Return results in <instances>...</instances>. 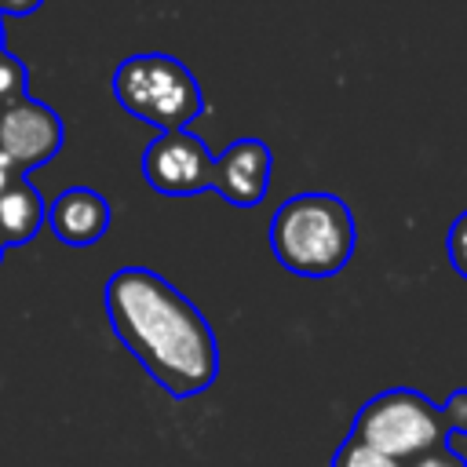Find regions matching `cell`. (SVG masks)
I'll return each instance as SVG.
<instances>
[{
  "label": "cell",
  "mask_w": 467,
  "mask_h": 467,
  "mask_svg": "<svg viewBox=\"0 0 467 467\" xmlns=\"http://www.w3.org/2000/svg\"><path fill=\"white\" fill-rule=\"evenodd\" d=\"M113 336L171 398L204 394L219 376V343L208 317L161 274L124 266L106 281Z\"/></svg>",
  "instance_id": "cell-1"
},
{
  "label": "cell",
  "mask_w": 467,
  "mask_h": 467,
  "mask_svg": "<svg viewBox=\"0 0 467 467\" xmlns=\"http://www.w3.org/2000/svg\"><path fill=\"white\" fill-rule=\"evenodd\" d=\"M358 244V226L350 208L336 193H296L270 223V248L277 263L299 277L339 274Z\"/></svg>",
  "instance_id": "cell-2"
},
{
  "label": "cell",
  "mask_w": 467,
  "mask_h": 467,
  "mask_svg": "<svg viewBox=\"0 0 467 467\" xmlns=\"http://www.w3.org/2000/svg\"><path fill=\"white\" fill-rule=\"evenodd\" d=\"M113 99L135 120H146L161 131H186V124L201 113L204 95L197 77L171 55L142 51L117 66Z\"/></svg>",
  "instance_id": "cell-3"
},
{
  "label": "cell",
  "mask_w": 467,
  "mask_h": 467,
  "mask_svg": "<svg viewBox=\"0 0 467 467\" xmlns=\"http://www.w3.org/2000/svg\"><path fill=\"white\" fill-rule=\"evenodd\" d=\"M350 434L358 441L409 463L431 449L449 445V438L456 434V423L445 405H434L431 398H423L412 387H394V390L368 398L358 409Z\"/></svg>",
  "instance_id": "cell-4"
},
{
  "label": "cell",
  "mask_w": 467,
  "mask_h": 467,
  "mask_svg": "<svg viewBox=\"0 0 467 467\" xmlns=\"http://www.w3.org/2000/svg\"><path fill=\"white\" fill-rule=\"evenodd\" d=\"M142 179L168 197L215 190V157L190 131H161L142 150Z\"/></svg>",
  "instance_id": "cell-5"
},
{
  "label": "cell",
  "mask_w": 467,
  "mask_h": 467,
  "mask_svg": "<svg viewBox=\"0 0 467 467\" xmlns=\"http://www.w3.org/2000/svg\"><path fill=\"white\" fill-rule=\"evenodd\" d=\"M66 128L62 117L36 99H26L18 106L0 109V150L11 157V164L26 175L40 164H47L62 150Z\"/></svg>",
  "instance_id": "cell-6"
},
{
  "label": "cell",
  "mask_w": 467,
  "mask_h": 467,
  "mask_svg": "<svg viewBox=\"0 0 467 467\" xmlns=\"http://www.w3.org/2000/svg\"><path fill=\"white\" fill-rule=\"evenodd\" d=\"M270 146L263 139H237L215 157V193L234 208H255L270 190Z\"/></svg>",
  "instance_id": "cell-7"
},
{
  "label": "cell",
  "mask_w": 467,
  "mask_h": 467,
  "mask_svg": "<svg viewBox=\"0 0 467 467\" xmlns=\"http://www.w3.org/2000/svg\"><path fill=\"white\" fill-rule=\"evenodd\" d=\"M109 201L91 186H69L47 204V226L62 244L88 248L109 230Z\"/></svg>",
  "instance_id": "cell-8"
},
{
  "label": "cell",
  "mask_w": 467,
  "mask_h": 467,
  "mask_svg": "<svg viewBox=\"0 0 467 467\" xmlns=\"http://www.w3.org/2000/svg\"><path fill=\"white\" fill-rule=\"evenodd\" d=\"M47 223V204L36 193V186L18 175L4 193H0V241L4 248L11 244H26L40 234V226Z\"/></svg>",
  "instance_id": "cell-9"
},
{
  "label": "cell",
  "mask_w": 467,
  "mask_h": 467,
  "mask_svg": "<svg viewBox=\"0 0 467 467\" xmlns=\"http://www.w3.org/2000/svg\"><path fill=\"white\" fill-rule=\"evenodd\" d=\"M332 467H405V463L387 456V452H379V449H372V445H365V441H358L354 434H347L339 441L336 456H332Z\"/></svg>",
  "instance_id": "cell-10"
},
{
  "label": "cell",
  "mask_w": 467,
  "mask_h": 467,
  "mask_svg": "<svg viewBox=\"0 0 467 467\" xmlns=\"http://www.w3.org/2000/svg\"><path fill=\"white\" fill-rule=\"evenodd\" d=\"M29 99V77L22 58H15L11 51H0V109L18 106Z\"/></svg>",
  "instance_id": "cell-11"
},
{
  "label": "cell",
  "mask_w": 467,
  "mask_h": 467,
  "mask_svg": "<svg viewBox=\"0 0 467 467\" xmlns=\"http://www.w3.org/2000/svg\"><path fill=\"white\" fill-rule=\"evenodd\" d=\"M449 263L460 277H467V212L449 226Z\"/></svg>",
  "instance_id": "cell-12"
},
{
  "label": "cell",
  "mask_w": 467,
  "mask_h": 467,
  "mask_svg": "<svg viewBox=\"0 0 467 467\" xmlns=\"http://www.w3.org/2000/svg\"><path fill=\"white\" fill-rule=\"evenodd\" d=\"M405 467H467V460H463L460 452H452L449 445H441V449H431V452L409 460Z\"/></svg>",
  "instance_id": "cell-13"
},
{
  "label": "cell",
  "mask_w": 467,
  "mask_h": 467,
  "mask_svg": "<svg viewBox=\"0 0 467 467\" xmlns=\"http://www.w3.org/2000/svg\"><path fill=\"white\" fill-rule=\"evenodd\" d=\"M445 409H449V416L456 423V434H467V387L452 390V398L445 401Z\"/></svg>",
  "instance_id": "cell-14"
},
{
  "label": "cell",
  "mask_w": 467,
  "mask_h": 467,
  "mask_svg": "<svg viewBox=\"0 0 467 467\" xmlns=\"http://www.w3.org/2000/svg\"><path fill=\"white\" fill-rule=\"evenodd\" d=\"M40 4H44V0H0V15H15V18H22V15H33Z\"/></svg>",
  "instance_id": "cell-15"
},
{
  "label": "cell",
  "mask_w": 467,
  "mask_h": 467,
  "mask_svg": "<svg viewBox=\"0 0 467 467\" xmlns=\"http://www.w3.org/2000/svg\"><path fill=\"white\" fill-rule=\"evenodd\" d=\"M18 175H22V171H18V168L11 164V157L0 150V193H4V190H7V186L18 179Z\"/></svg>",
  "instance_id": "cell-16"
},
{
  "label": "cell",
  "mask_w": 467,
  "mask_h": 467,
  "mask_svg": "<svg viewBox=\"0 0 467 467\" xmlns=\"http://www.w3.org/2000/svg\"><path fill=\"white\" fill-rule=\"evenodd\" d=\"M0 51H7V47H4V15H0Z\"/></svg>",
  "instance_id": "cell-17"
},
{
  "label": "cell",
  "mask_w": 467,
  "mask_h": 467,
  "mask_svg": "<svg viewBox=\"0 0 467 467\" xmlns=\"http://www.w3.org/2000/svg\"><path fill=\"white\" fill-rule=\"evenodd\" d=\"M0 259H4V241H0Z\"/></svg>",
  "instance_id": "cell-18"
}]
</instances>
